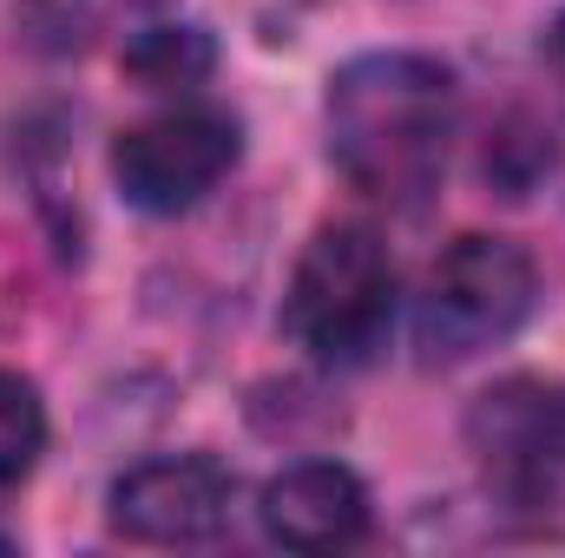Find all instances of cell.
<instances>
[{"label":"cell","instance_id":"6da1fadb","mask_svg":"<svg viewBox=\"0 0 565 558\" xmlns=\"http://www.w3.org/2000/svg\"><path fill=\"white\" fill-rule=\"evenodd\" d=\"M460 86L427 53H362L329 79V158L375 204H422L447 171Z\"/></svg>","mask_w":565,"mask_h":558},{"label":"cell","instance_id":"7a4b0ae2","mask_svg":"<svg viewBox=\"0 0 565 558\" xmlns=\"http://www.w3.org/2000/svg\"><path fill=\"white\" fill-rule=\"evenodd\" d=\"M395 322V257L369 224H322L296 257L282 296V329L322 362L355 368L388 342Z\"/></svg>","mask_w":565,"mask_h":558},{"label":"cell","instance_id":"3957f363","mask_svg":"<svg viewBox=\"0 0 565 558\" xmlns=\"http://www.w3.org/2000/svg\"><path fill=\"white\" fill-rule=\"evenodd\" d=\"M533 296H540V270L513 237L467 230L434 257L422 282L415 348L427 362H473L533 315Z\"/></svg>","mask_w":565,"mask_h":558},{"label":"cell","instance_id":"277c9868","mask_svg":"<svg viewBox=\"0 0 565 558\" xmlns=\"http://www.w3.org/2000/svg\"><path fill=\"white\" fill-rule=\"evenodd\" d=\"M467 433H473L487 486L507 506H526V513L565 506V388L507 382L480 395Z\"/></svg>","mask_w":565,"mask_h":558},{"label":"cell","instance_id":"5b68a950","mask_svg":"<svg viewBox=\"0 0 565 558\" xmlns=\"http://www.w3.org/2000/svg\"><path fill=\"white\" fill-rule=\"evenodd\" d=\"M231 164H237V126L211 106H171L132 132H119L113 144V178L126 204H139L151 217L191 211L204 191L224 184Z\"/></svg>","mask_w":565,"mask_h":558},{"label":"cell","instance_id":"8992f818","mask_svg":"<svg viewBox=\"0 0 565 558\" xmlns=\"http://www.w3.org/2000/svg\"><path fill=\"white\" fill-rule=\"evenodd\" d=\"M237 480L211 453H164L113 486V526L139 546H204L231 526Z\"/></svg>","mask_w":565,"mask_h":558},{"label":"cell","instance_id":"52a82bcc","mask_svg":"<svg viewBox=\"0 0 565 558\" xmlns=\"http://www.w3.org/2000/svg\"><path fill=\"white\" fill-rule=\"evenodd\" d=\"M264 533L289 552H342L369 533V486L335 460L282 466L264 486Z\"/></svg>","mask_w":565,"mask_h":558},{"label":"cell","instance_id":"ba28073f","mask_svg":"<svg viewBox=\"0 0 565 558\" xmlns=\"http://www.w3.org/2000/svg\"><path fill=\"white\" fill-rule=\"evenodd\" d=\"M211 66H217V53L198 26H145L126 46V73L145 93H191L211 79Z\"/></svg>","mask_w":565,"mask_h":558},{"label":"cell","instance_id":"9c48e42d","mask_svg":"<svg viewBox=\"0 0 565 558\" xmlns=\"http://www.w3.org/2000/svg\"><path fill=\"white\" fill-rule=\"evenodd\" d=\"M46 447V408L33 395V382H20L13 368H0V486L26 480L33 460Z\"/></svg>","mask_w":565,"mask_h":558},{"label":"cell","instance_id":"30bf717a","mask_svg":"<svg viewBox=\"0 0 565 558\" xmlns=\"http://www.w3.org/2000/svg\"><path fill=\"white\" fill-rule=\"evenodd\" d=\"M546 46H553V66L565 73V7H559V20H553V33H546Z\"/></svg>","mask_w":565,"mask_h":558}]
</instances>
